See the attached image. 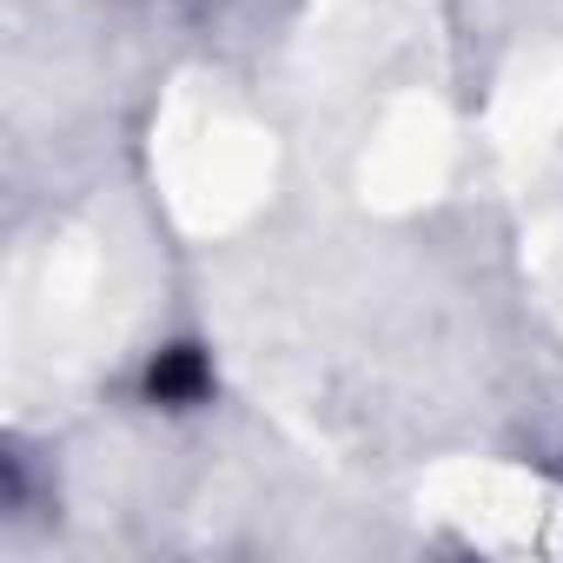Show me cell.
Masks as SVG:
<instances>
[{
	"label": "cell",
	"mask_w": 563,
	"mask_h": 563,
	"mask_svg": "<svg viewBox=\"0 0 563 563\" xmlns=\"http://www.w3.org/2000/svg\"><path fill=\"white\" fill-rule=\"evenodd\" d=\"M206 385H212V378H206V365H199L192 352H166V358L153 365V398H159V405H192Z\"/></svg>",
	"instance_id": "6da1fadb"
}]
</instances>
